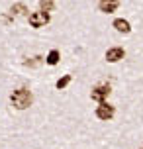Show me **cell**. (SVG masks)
Instances as JSON below:
<instances>
[{
	"label": "cell",
	"instance_id": "10",
	"mask_svg": "<svg viewBox=\"0 0 143 149\" xmlns=\"http://www.w3.org/2000/svg\"><path fill=\"white\" fill-rule=\"evenodd\" d=\"M69 82H71V74H65L63 79H59V81H57V88H65Z\"/></svg>",
	"mask_w": 143,
	"mask_h": 149
},
{
	"label": "cell",
	"instance_id": "7",
	"mask_svg": "<svg viewBox=\"0 0 143 149\" xmlns=\"http://www.w3.org/2000/svg\"><path fill=\"white\" fill-rule=\"evenodd\" d=\"M120 6V2H100V4H98V8H100V10H102V12H108V14H110V12H116V8Z\"/></svg>",
	"mask_w": 143,
	"mask_h": 149
},
{
	"label": "cell",
	"instance_id": "6",
	"mask_svg": "<svg viewBox=\"0 0 143 149\" xmlns=\"http://www.w3.org/2000/svg\"><path fill=\"white\" fill-rule=\"evenodd\" d=\"M114 28H116L118 31H121V33H129V31H131L129 22H128V20H121V18H118V20L114 22Z\"/></svg>",
	"mask_w": 143,
	"mask_h": 149
},
{
	"label": "cell",
	"instance_id": "11",
	"mask_svg": "<svg viewBox=\"0 0 143 149\" xmlns=\"http://www.w3.org/2000/svg\"><path fill=\"white\" fill-rule=\"evenodd\" d=\"M39 8H41V12L47 14V10H53L55 8V2H39Z\"/></svg>",
	"mask_w": 143,
	"mask_h": 149
},
{
	"label": "cell",
	"instance_id": "9",
	"mask_svg": "<svg viewBox=\"0 0 143 149\" xmlns=\"http://www.w3.org/2000/svg\"><path fill=\"white\" fill-rule=\"evenodd\" d=\"M10 12H12V14H16V16H20V14H24V12H26V6H24V4H14V6L10 8Z\"/></svg>",
	"mask_w": 143,
	"mask_h": 149
},
{
	"label": "cell",
	"instance_id": "3",
	"mask_svg": "<svg viewBox=\"0 0 143 149\" xmlns=\"http://www.w3.org/2000/svg\"><path fill=\"white\" fill-rule=\"evenodd\" d=\"M108 94H110V86L108 84H98V86H94L90 92L92 100H98L100 104H104V100L108 98Z\"/></svg>",
	"mask_w": 143,
	"mask_h": 149
},
{
	"label": "cell",
	"instance_id": "1",
	"mask_svg": "<svg viewBox=\"0 0 143 149\" xmlns=\"http://www.w3.org/2000/svg\"><path fill=\"white\" fill-rule=\"evenodd\" d=\"M10 100H12V104H14L18 110H24V108L31 106L33 96H31V92L28 88H18V90H14V92H12Z\"/></svg>",
	"mask_w": 143,
	"mask_h": 149
},
{
	"label": "cell",
	"instance_id": "2",
	"mask_svg": "<svg viewBox=\"0 0 143 149\" xmlns=\"http://www.w3.org/2000/svg\"><path fill=\"white\" fill-rule=\"evenodd\" d=\"M30 26L31 28H43L47 22H49V14H45V12H33V14H30Z\"/></svg>",
	"mask_w": 143,
	"mask_h": 149
},
{
	"label": "cell",
	"instance_id": "8",
	"mask_svg": "<svg viewBox=\"0 0 143 149\" xmlns=\"http://www.w3.org/2000/svg\"><path fill=\"white\" fill-rule=\"evenodd\" d=\"M47 65H57L59 63V51L57 49H53V51H49V55H47Z\"/></svg>",
	"mask_w": 143,
	"mask_h": 149
},
{
	"label": "cell",
	"instance_id": "4",
	"mask_svg": "<svg viewBox=\"0 0 143 149\" xmlns=\"http://www.w3.org/2000/svg\"><path fill=\"white\" fill-rule=\"evenodd\" d=\"M114 112H116V110H114V106H110V104H106V102H104V104L98 106L96 116H98L100 120H110V118L114 116Z\"/></svg>",
	"mask_w": 143,
	"mask_h": 149
},
{
	"label": "cell",
	"instance_id": "5",
	"mask_svg": "<svg viewBox=\"0 0 143 149\" xmlns=\"http://www.w3.org/2000/svg\"><path fill=\"white\" fill-rule=\"evenodd\" d=\"M124 55H126V51H124L121 47H112V49L106 51V59L110 61V63H116V61L124 59Z\"/></svg>",
	"mask_w": 143,
	"mask_h": 149
},
{
	"label": "cell",
	"instance_id": "12",
	"mask_svg": "<svg viewBox=\"0 0 143 149\" xmlns=\"http://www.w3.org/2000/svg\"><path fill=\"white\" fill-rule=\"evenodd\" d=\"M141 149H143V147H141Z\"/></svg>",
	"mask_w": 143,
	"mask_h": 149
}]
</instances>
